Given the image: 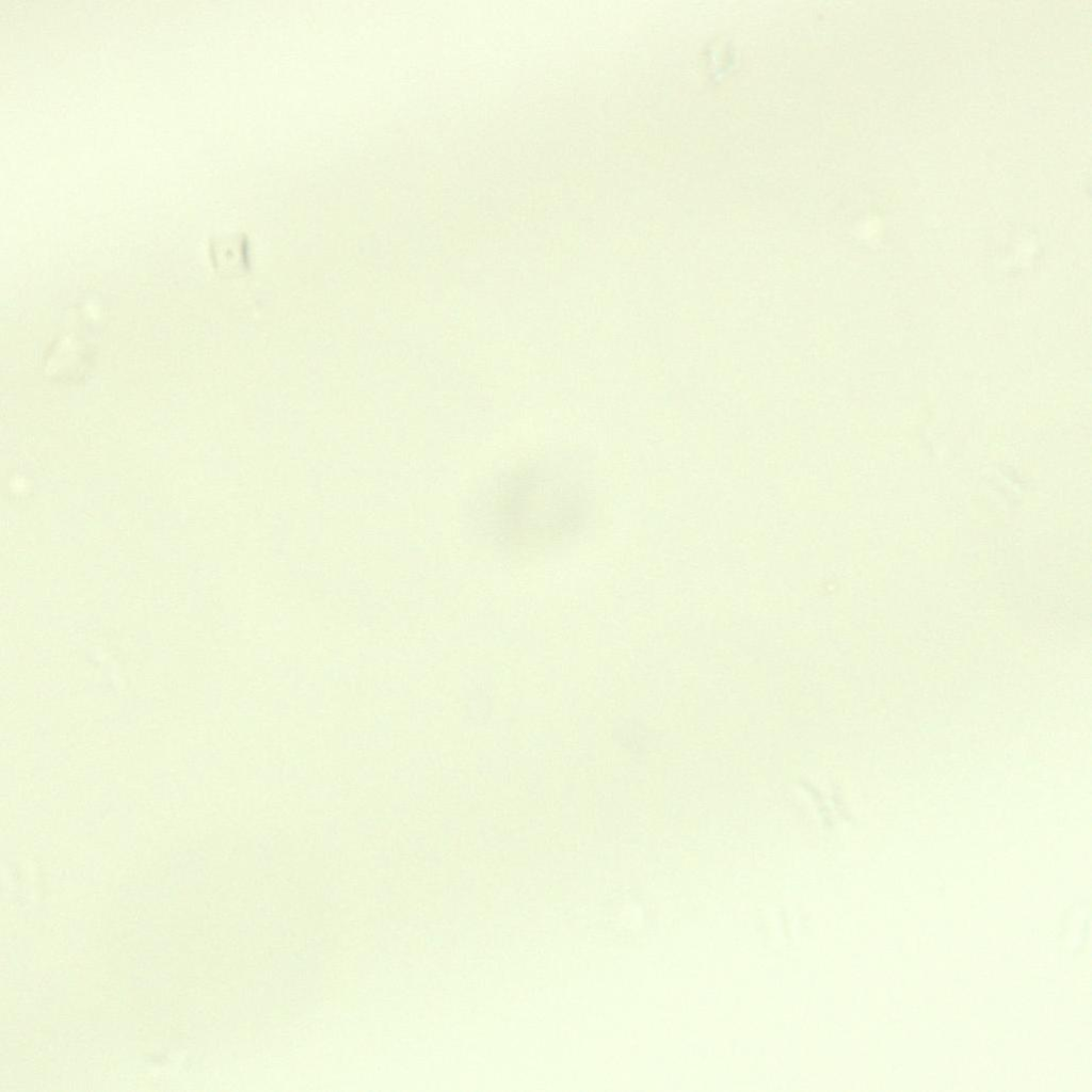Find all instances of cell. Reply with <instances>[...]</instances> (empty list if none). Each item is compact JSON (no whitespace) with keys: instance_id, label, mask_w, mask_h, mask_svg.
Segmentation results:
<instances>
[{"instance_id":"1","label":"cell","mask_w":1092,"mask_h":1092,"mask_svg":"<svg viewBox=\"0 0 1092 1092\" xmlns=\"http://www.w3.org/2000/svg\"><path fill=\"white\" fill-rule=\"evenodd\" d=\"M482 502L489 535L508 548H544L576 535L589 515L577 478L546 468H523L498 478Z\"/></svg>"}]
</instances>
